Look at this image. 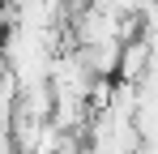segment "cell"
<instances>
[{
    "instance_id": "1",
    "label": "cell",
    "mask_w": 158,
    "mask_h": 154,
    "mask_svg": "<svg viewBox=\"0 0 158 154\" xmlns=\"http://www.w3.org/2000/svg\"><path fill=\"white\" fill-rule=\"evenodd\" d=\"M150 43H145V39H141V34H137V39H128V43H124V47H120V81H141V77H145V69H150Z\"/></svg>"
}]
</instances>
